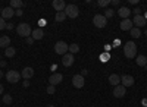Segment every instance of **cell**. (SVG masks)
<instances>
[{"label": "cell", "mask_w": 147, "mask_h": 107, "mask_svg": "<svg viewBox=\"0 0 147 107\" xmlns=\"http://www.w3.org/2000/svg\"><path fill=\"white\" fill-rule=\"evenodd\" d=\"M124 54H125L127 59L136 57L137 56V45H136V43H132V41L125 43V45H124Z\"/></svg>", "instance_id": "obj_1"}, {"label": "cell", "mask_w": 147, "mask_h": 107, "mask_svg": "<svg viewBox=\"0 0 147 107\" xmlns=\"http://www.w3.org/2000/svg\"><path fill=\"white\" fill-rule=\"evenodd\" d=\"M16 32H18V35H21V37L28 38V37H31L32 29H31V27L28 25V23L22 22V23H19V25L16 27Z\"/></svg>", "instance_id": "obj_2"}, {"label": "cell", "mask_w": 147, "mask_h": 107, "mask_svg": "<svg viewBox=\"0 0 147 107\" xmlns=\"http://www.w3.org/2000/svg\"><path fill=\"white\" fill-rule=\"evenodd\" d=\"M65 13H66V18L75 19V18L80 15V9H78L77 5H66V7H65Z\"/></svg>", "instance_id": "obj_3"}, {"label": "cell", "mask_w": 147, "mask_h": 107, "mask_svg": "<svg viewBox=\"0 0 147 107\" xmlns=\"http://www.w3.org/2000/svg\"><path fill=\"white\" fill-rule=\"evenodd\" d=\"M68 49H69V44H66L65 41H57L55 44V53L56 54H66L68 53Z\"/></svg>", "instance_id": "obj_4"}, {"label": "cell", "mask_w": 147, "mask_h": 107, "mask_svg": "<svg viewBox=\"0 0 147 107\" xmlns=\"http://www.w3.org/2000/svg\"><path fill=\"white\" fill-rule=\"evenodd\" d=\"M6 81L10 82V84H16V82H19V79L22 78L19 72H16V70H9V72L5 75Z\"/></svg>", "instance_id": "obj_5"}, {"label": "cell", "mask_w": 147, "mask_h": 107, "mask_svg": "<svg viewBox=\"0 0 147 107\" xmlns=\"http://www.w3.org/2000/svg\"><path fill=\"white\" fill-rule=\"evenodd\" d=\"M93 23H94V27H97V28H105L107 25V19L105 18V15H96L93 18Z\"/></svg>", "instance_id": "obj_6"}, {"label": "cell", "mask_w": 147, "mask_h": 107, "mask_svg": "<svg viewBox=\"0 0 147 107\" xmlns=\"http://www.w3.org/2000/svg\"><path fill=\"white\" fill-rule=\"evenodd\" d=\"M72 85L75 87V88H78V90H81L84 85H85V78L80 74V75H74V78H72Z\"/></svg>", "instance_id": "obj_7"}, {"label": "cell", "mask_w": 147, "mask_h": 107, "mask_svg": "<svg viewBox=\"0 0 147 107\" xmlns=\"http://www.w3.org/2000/svg\"><path fill=\"white\" fill-rule=\"evenodd\" d=\"M63 81V75L62 74H57V72H55V74H52L50 75V78H49V85H57V84H60V82Z\"/></svg>", "instance_id": "obj_8"}, {"label": "cell", "mask_w": 147, "mask_h": 107, "mask_svg": "<svg viewBox=\"0 0 147 107\" xmlns=\"http://www.w3.org/2000/svg\"><path fill=\"white\" fill-rule=\"evenodd\" d=\"M74 62H75V57H74V54L71 53H66L62 56V65L66 66V68H71L74 65Z\"/></svg>", "instance_id": "obj_9"}, {"label": "cell", "mask_w": 147, "mask_h": 107, "mask_svg": "<svg viewBox=\"0 0 147 107\" xmlns=\"http://www.w3.org/2000/svg\"><path fill=\"white\" fill-rule=\"evenodd\" d=\"M127 94V88L122 85V84H119V85H116L115 88H113V96L116 97V98H122Z\"/></svg>", "instance_id": "obj_10"}, {"label": "cell", "mask_w": 147, "mask_h": 107, "mask_svg": "<svg viewBox=\"0 0 147 107\" xmlns=\"http://www.w3.org/2000/svg\"><path fill=\"white\" fill-rule=\"evenodd\" d=\"M0 16H2L5 21L13 18V16H15V9H12L10 6H9V7H3V9H2V15H0Z\"/></svg>", "instance_id": "obj_11"}, {"label": "cell", "mask_w": 147, "mask_h": 107, "mask_svg": "<svg viewBox=\"0 0 147 107\" xmlns=\"http://www.w3.org/2000/svg\"><path fill=\"white\" fill-rule=\"evenodd\" d=\"M121 84L124 85L125 88L132 87V85H134V78H132L131 75H122V76H121Z\"/></svg>", "instance_id": "obj_12"}, {"label": "cell", "mask_w": 147, "mask_h": 107, "mask_svg": "<svg viewBox=\"0 0 147 107\" xmlns=\"http://www.w3.org/2000/svg\"><path fill=\"white\" fill-rule=\"evenodd\" d=\"M146 22H147V19H146L143 15H136V16H134V19H132V23H136V27H137V28L144 27V25H146Z\"/></svg>", "instance_id": "obj_13"}, {"label": "cell", "mask_w": 147, "mask_h": 107, "mask_svg": "<svg viewBox=\"0 0 147 107\" xmlns=\"http://www.w3.org/2000/svg\"><path fill=\"white\" fill-rule=\"evenodd\" d=\"M21 76H22L24 79H28V81H30V78L34 76V69L30 68V66H25V68L22 69V72H21Z\"/></svg>", "instance_id": "obj_14"}, {"label": "cell", "mask_w": 147, "mask_h": 107, "mask_svg": "<svg viewBox=\"0 0 147 107\" xmlns=\"http://www.w3.org/2000/svg\"><path fill=\"white\" fill-rule=\"evenodd\" d=\"M52 6L55 7L56 12H65V7H66V3L63 2V0H53Z\"/></svg>", "instance_id": "obj_15"}, {"label": "cell", "mask_w": 147, "mask_h": 107, "mask_svg": "<svg viewBox=\"0 0 147 107\" xmlns=\"http://www.w3.org/2000/svg\"><path fill=\"white\" fill-rule=\"evenodd\" d=\"M118 15H119V18H122V19H128L129 15H131V9H129V7H119V9H118Z\"/></svg>", "instance_id": "obj_16"}, {"label": "cell", "mask_w": 147, "mask_h": 107, "mask_svg": "<svg viewBox=\"0 0 147 107\" xmlns=\"http://www.w3.org/2000/svg\"><path fill=\"white\" fill-rule=\"evenodd\" d=\"M121 29L122 31H131L132 29V21L131 19H122L121 21Z\"/></svg>", "instance_id": "obj_17"}, {"label": "cell", "mask_w": 147, "mask_h": 107, "mask_svg": "<svg viewBox=\"0 0 147 107\" xmlns=\"http://www.w3.org/2000/svg\"><path fill=\"white\" fill-rule=\"evenodd\" d=\"M31 37H32L34 40H41V38L44 37V31H43V28H35V29H32Z\"/></svg>", "instance_id": "obj_18"}, {"label": "cell", "mask_w": 147, "mask_h": 107, "mask_svg": "<svg viewBox=\"0 0 147 107\" xmlns=\"http://www.w3.org/2000/svg\"><path fill=\"white\" fill-rule=\"evenodd\" d=\"M109 84H110V85H113V87L119 85V84H121V76L116 75V74L109 75Z\"/></svg>", "instance_id": "obj_19"}, {"label": "cell", "mask_w": 147, "mask_h": 107, "mask_svg": "<svg viewBox=\"0 0 147 107\" xmlns=\"http://www.w3.org/2000/svg\"><path fill=\"white\" fill-rule=\"evenodd\" d=\"M0 47H2V49H7V47H10V38L7 37V35H2V37H0Z\"/></svg>", "instance_id": "obj_20"}, {"label": "cell", "mask_w": 147, "mask_h": 107, "mask_svg": "<svg viewBox=\"0 0 147 107\" xmlns=\"http://www.w3.org/2000/svg\"><path fill=\"white\" fill-rule=\"evenodd\" d=\"M136 60H137V65H138V66H141V68H144V66L147 65V57H146L144 54H140V56H137V59H136Z\"/></svg>", "instance_id": "obj_21"}, {"label": "cell", "mask_w": 147, "mask_h": 107, "mask_svg": "<svg viewBox=\"0 0 147 107\" xmlns=\"http://www.w3.org/2000/svg\"><path fill=\"white\" fill-rule=\"evenodd\" d=\"M129 34H131L132 38H140L141 37V29L137 28V27H132V29L129 31Z\"/></svg>", "instance_id": "obj_22"}, {"label": "cell", "mask_w": 147, "mask_h": 107, "mask_svg": "<svg viewBox=\"0 0 147 107\" xmlns=\"http://www.w3.org/2000/svg\"><path fill=\"white\" fill-rule=\"evenodd\" d=\"M22 6H24V2H22V0H12V2H10V7H12V9L15 7V9L18 10V9H21Z\"/></svg>", "instance_id": "obj_23"}, {"label": "cell", "mask_w": 147, "mask_h": 107, "mask_svg": "<svg viewBox=\"0 0 147 107\" xmlns=\"http://www.w3.org/2000/svg\"><path fill=\"white\" fill-rule=\"evenodd\" d=\"M68 51H69L71 54H75V53H78V51H80V45H78V44H75V43L69 44V49H68Z\"/></svg>", "instance_id": "obj_24"}, {"label": "cell", "mask_w": 147, "mask_h": 107, "mask_svg": "<svg viewBox=\"0 0 147 107\" xmlns=\"http://www.w3.org/2000/svg\"><path fill=\"white\" fill-rule=\"evenodd\" d=\"M55 19H56V22H63L66 19V13H65V12H56Z\"/></svg>", "instance_id": "obj_25"}, {"label": "cell", "mask_w": 147, "mask_h": 107, "mask_svg": "<svg viewBox=\"0 0 147 107\" xmlns=\"http://www.w3.org/2000/svg\"><path fill=\"white\" fill-rule=\"evenodd\" d=\"M5 54H6V57H13V56L16 54L15 47H7V49L5 50Z\"/></svg>", "instance_id": "obj_26"}, {"label": "cell", "mask_w": 147, "mask_h": 107, "mask_svg": "<svg viewBox=\"0 0 147 107\" xmlns=\"http://www.w3.org/2000/svg\"><path fill=\"white\" fill-rule=\"evenodd\" d=\"M3 103L6 106L12 104V96H10V94H5V96H3Z\"/></svg>", "instance_id": "obj_27"}, {"label": "cell", "mask_w": 147, "mask_h": 107, "mask_svg": "<svg viewBox=\"0 0 147 107\" xmlns=\"http://www.w3.org/2000/svg\"><path fill=\"white\" fill-rule=\"evenodd\" d=\"M115 15V10L113 9H106V12H105V18L107 19V18H112Z\"/></svg>", "instance_id": "obj_28"}, {"label": "cell", "mask_w": 147, "mask_h": 107, "mask_svg": "<svg viewBox=\"0 0 147 107\" xmlns=\"http://www.w3.org/2000/svg\"><path fill=\"white\" fill-rule=\"evenodd\" d=\"M109 3L110 2H107V0H99V2H97V5L100 7H106V6H109Z\"/></svg>", "instance_id": "obj_29"}, {"label": "cell", "mask_w": 147, "mask_h": 107, "mask_svg": "<svg viewBox=\"0 0 147 107\" xmlns=\"http://www.w3.org/2000/svg\"><path fill=\"white\" fill-rule=\"evenodd\" d=\"M109 59H110V54H109V53H103V54L100 56V60H102V62H107Z\"/></svg>", "instance_id": "obj_30"}, {"label": "cell", "mask_w": 147, "mask_h": 107, "mask_svg": "<svg viewBox=\"0 0 147 107\" xmlns=\"http://www.w3.org/2000/svg\"><path fill=\"white\" fill-rule=\"evenodd\" d=\"M6 25H7V23H6V21H5L2 16H0V31H3V29L6 28Z\"/></svg>", "instance_id": "obj_31"}, {"label": "cell", "mask_w": 147, "mask_h": 107, "mask_svg": "<svg viewBox=\"0 0 147 107\" xmlns=\"http://www.w3.org/2000/svg\"><path fill=\"white\" fill-rule=\"evenodd\" d=\"M46 91H47V94H55V92H56V88H55L53 85H49Z\"/></svg>", "instance_id": "obj_32"}, {"label": "cell", "mask_w": 147, "mask_h": 107, "mask_svg": "<svg viewBox=\"0 0 147 107\" xmlns=\"http://www.w3.org/2000/svg\"><path fill=\"white\" fill-rule=\"evenodd\" d=\"M134 15H141V9L140 7H134Z\"/></svg>", "instance_id": "obj_33"}, {"label": "cell", "mask_w": 147, "mask_h": 107, "mask_svg": "<svg viewBox=\"0 0 147 107\" xmlns=\"http://www.w3.org/2000/svg\"><path fill=\"white\" fill-rule=\"evenodd\" d=\"M46 25V21L44 19H40V22H38V28H43Z\"/></svg>", "instance_id": "obj_34"}, {"label": "cell", "mask_w": 147, "mask_h": 107, "mask_svg": "<svg viewBox=\"0 0 147 107\" xmlns=\"http://www.w3.org/2000/svg\"><path fill=\"white\" fill-rule=\"evenodd\" d=\"M22 13H24V12H22V9H18V10L15 12V15H16V16H22Z\"/></svg>", "instance_id": "obj_35"}, {"label": "cell", "mask_w": 147, "mask_h": 107, "mask_svg": "<svg viewBox=\"0 0 147 107\" xmlns=\"http://www.w3.org/2000/svg\"><path fill=\"white\" fill-rule=\"evenodd\" d=\"M13 28H15V27H13V23H10V22L6 25V29H13Z\"/></svg>", "instance_id": "obj_36"}, {"label": "cell", "mask_w": 147, "mask_h": 107, "mask_svg": "<svg viewBox=\"0 0 147 107\" xmlns=\"http://www.w3.org/2000/svg\"><path fill=\"white\" fill-rule=\"evenodd\" d=\"M24 87H25V88H28V87H30V81H28V79L24 81Z\"/></svg>", "instance_id": "obj_37"}, {"label": "cell", "mask_w": 147, "mask_h": 107, "mask_svg": "<svg viewBox=\"0 0 147 107\" xmlns=\"http://www.w3.org/2000/svg\"><path fill=\"white\" fill-rule=\"evenodd\" d=\"M27 43H28V44H32V43H34V38H32V37H28V38H27Z\"/></svg>", "instance_id": "obj_38"}, {"label": "cell", "mask_w": 147, "mask_h": 107, "mask_svg": "<svg viewBox=\"0 0 147 107\" xmlns=\"http://www.w3.org/2000/svg\"><path fill=\"white\" fill-rule=\"evenodd\" d=\"M129 3L136 6V5H138V0H129Z\"/></svg>", "instance_id": "obj_39"}, {"label": "cell", "mask_w": 147, "mask_h": 107, "mask_svg": "<svg viewBox=\"0 0 147 107\" xmlns=\"http://www.w3.org/2000/svg\"><path fill=\"white\" fill-rule=\"evenodd\" d=\"M119 44H121V41H119V40H115V44H113V45H115V47H118Z\"/></svg>", "instance_id": "obj_40"}, {"label": "cell", "mask_w": 147, "mask_h": 107, "mask_svg": "<svg viewBox=\"0 0 147 107\" xmlns=\"http://www.w3.org/2000/svg\"><path fill=\"white\" fill-rule=\"evenodd\" d=\"M110 3H112V5H115V6H118V5H119V2H118V0H113V2H110Z\"/></svg>", "instance_id": "obj_41"}, {"label": "cell", "mask_w": 147, "mask_h": 107, "mask_svg": "<svg viewBox=\"0 0 147 107\" xmlns=\"http://www.w3.org/2000/svg\"><path fill=\"white\" fill-rule=\"evenodd\" d=\"M105 50H106V53L110 51V45H105Z\"/></svg>", "instance_id": "obj_42"}, {"label": "cell", "mask_w": 147, "mask_h": 107, "mask_svg": "<svg viewBox=\"0 0 147 107\" xmlns=\"http://www.w3.org/2000/svg\"><path fill=\"white\" fill-rule=\"evenodd\" d=\"M87 74H88V72H87V70H85V69H84L82 72H81V75H82V76H85V75H87Z\"/></svg>", "instance_id": "obj_43"}, {"label": "cell", "mask_w": 147, "mask_h": 107, "mask_svg": "<svg viewBox=\"0 0 147 107\" xmlns=\"http://www.w3.org/2000/svg\"><path fill=\"white\" fill-rule=\"evenodd\" d=\"M141 103H143V106H147V98H144V100H141Z\"/></svg>", "instance_id": "obj_44"}, {"label": "cell", "mask_w": 147, "mask_h": 107, "mask_svg": "<svg viewBox=\"0 0 147 107\" xmlns=\"http://www.w3.org/2000/svg\"><path fill=\"white\" fill-rule=\"evenodd\" d=\"M2 94H3V85L0 84V96H2Z\"/></svg>", "instance_id": "obj_45"}, {"label": "cell", "mask_w": 147, "mask_h": 107, "mask_svg": "<svg viewBox=\"0 0 147 107\" xmlns=\"http://www.w3.org/2000/svg\"><path fill=\"white\" fill-rule=\"evenodd\" d=\"M0 66H3V68H5V66H6V62H3V60H2V62H0Z\"/></svg>", "instance_id": "obj_46"}, {"label": "cell", "mask_w": 147, "mask_h": 107, "mask_svg": "<svg viewBox=\"0 0 147 107\" xmlns=\"http://www.w3.org/2000/svg\"><path fill=\"white\" fill-rule=\"evenodd\" d=\"M3 78V72H2V70H0V79H2Z\"/></svg>", "instance_id": "obj_47"}, {"label": "cell", "mask_w": 147, "mask_h": 107, "mask_svg": "<svg viewBox=\"0 0 147 107\" xmlns=\"http://www.w3.org/2000/svg\"><path fill=\"white\" fill-rule=\"evenodd\" d=\"M0 62H2V54H0Z\"/></svg>", "instance_id": "obj_48"}, {"label": "cell", "mask_w": 147, "mask_h": 107, "mask_svg": "<svg viewBox=\"0 0 147 107\" xmlns=\"http://www.w3.org/2000/svg\"><path fill=\"white\" fill-rule=\"evenodd\" d=\"M0 15H2V7H0Z\"/></svg>", "instance_id": "obj_49"}, {"label": "cell", "mask_w": 147, "mask_h": 107, "mask_svg": "<svg viewBox=\"0 0 147 107\" xmlns=\"http://www.w3.org/2000/svg\"><path fill=\"white\" fill-rule=\"evenodd\" d=\"M144 34H146V35H147V29H146V32H144Z\"/></svg>", "instance_id": "obj_50"}, {"label": "cell", "mask_w": 147, "mask_h": 107, "mask_svg": "<svg viewBox=\"0 0 147 107\" xmlns=\"http://www.w3.org/2000/svg\"><path fill=\"white\" fill-rule=\"evenodd\" d=\"M49 107H55V106H49Z\"/></svg>", "instance_id": "obj_51"}]
</instances>
